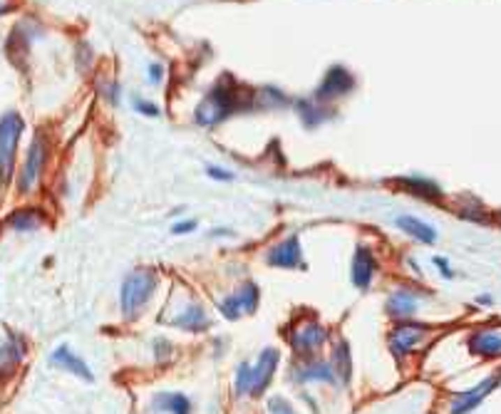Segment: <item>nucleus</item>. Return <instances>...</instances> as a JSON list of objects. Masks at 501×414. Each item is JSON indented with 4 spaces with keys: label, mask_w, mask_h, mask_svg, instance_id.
I'll return each instance as SVG.
<instances>
[{
    "label": "nucleus",
    "mask_w": 501,
    "mask_h": 414,
    "mask_svg": "<svg viewBox=\"0 0 501 414\" xmlns=\"http://www.w3.org/2000/svg\"><path fill=\"white\" fill-rule=\"evenodd\" d=\"M239 114H256L253 89L244 87L231 75H221L199 100L194 110V121L196 127L214 129Z\"/></svg>",
    "instance_id": "1"
},
{
    "label": "nucleus",
    "mask_w": 501,
    "mask_h": 414,
    "mask_svg": "<svg viewBox=\"0 0 501 414\" xmlns=\"http://www.w3.org/2000/svg\"><path fill=\"white\" fill-rule=\"evenodd\" d=\"M156 288H159V273L154 268L140 265L124 276L122 286H119V310H122L124 320H137L144 308L151 303Z\"/></svg>",
    "instance_id": "2"
},
{
    "label": "nucleus",
    "mask_w": 501,
    "mask_h": 414,
    "mask_svg": "<svg viewBox=\"0 0 501 414\" xmlns=\"http://www.w3.org/2000/svg\"><path fill=\"white\" fill-rule=\"evenodd\" d=\"M355 87H357V77L350 72V67L335 62V65H330L328 70H325V75L320 77V82L313 89L311 97H315V100L323 102V105L333 107L335 102L350 97V94L355 92Z\"/></svg>",
    "instance_id": "3"
},
{
    "label": "nucleus",
    "mask_w": 501,
    "mask_h": 414,
    "mask_svg": "<svg viewBox=\"0 0 501 414\" xmlns=\"http://www.w3.org/2000/svg\"><path fill=\"white\" fill-rule=\"evenodd\" d=\"M328 337H330L328 327L323 323L313 320V318L295 323L293 327L285 330V340H288L295 357H313V355H317V350L325 348Z\"/></svg>",
    "instance_id": "4"
},
{
    "label": "nucleus",
    "mask_w": 501,
    "mask_h": 414,
    "mask_svg": "<svg viewBox=\"0 0 501 414\" xmlns=\"http://www.w3.org/2000/svg\"><path fill=\"white\" fill-rule=\"evenodd\" d=\"M22 132H25V119L17 112L10 110L0 117V184H6L13 177Z\"/></svg>",
    "instance_id": "5"
},
{
    "label": "nucleus",
    "mask_w": 501,
    "mask_h": 414,
    "mask_svg": "<svg viewBox=\"0 0 501 414\" xmlns=\"http://www.w3.org/2000/svg\"><path fill=\"white\" fill-rule=\"evenodd\" d=\"M427 335H429L427 323H417L414 318L412 320H400L387 332V350H390V355L395 360H405L427 340Z\"/></svg>",
    "instance_id": "6"
},
{
    "label": "nucleus",
    "mask_w": 501,
    "mask_h": 414,
    "mask_svg": "<svg viewBox=\"0 0 501 414\" xmlns=\"http://www.w3.org/2000/svg\"><path fill=\"white\" fill-rule=\"evenodd\" d=\"M288 377L295 385H311V382H317V385H338L333 362L317 357V355H313V357H295L288 370Z\"/></svg>",
    "instance_id": "7"
},
{
    "label": "nucleus",
    "mask_w": 501,
    "mask_h": 414,
    "mask_svg": "<svg viewBox=\"0 0 501 414\" xmlns=\"http://www.w3.org/2000/svg\"><path fill=\"white\" fill-rule=\"evenodd\" d=\"M47 164V139L43 134H35V139L30 142L28 151H25V161H22L20 177H17V191L30 193L40 184Z\"/></svg>",
    "instance_id": "8"
},
{
    "label": "nucleus",
    "mask_w": 501,
    "mask_h": 414,
    "mask_svg": "<svg viewBox=\"0 0 501 414\" xmlns=\"http://www.w3.org/2000/svg\"><path fill=\"white\" fill-rule=\"evenodd\" d=\"M422 290L412 286H397L395 290H390V295L384 298V315L390 318L392 323H400V320H412L414 315L419 313L422 308Z\"/></svg>",
    "instance_id": "9"
},
{
    "label": "nucleus",
    "mask_w": 501,
    "mask_h": 414,
    "mask_svg": "<svg viewBox=\"0 0 501 414\" xmlns=\"http://www.w3.org/2000/svg\"><path fill=\"white\" fill-rule=\"evenodd\" d=\"M271 268H283V271H303L306 268V256H303V246L301 238L290 233V236L281 238L271 246V249L263 253Z\"/></svg>",
    "instance_id": "10"
},
{
    "label": "nucleus",
    "mask_w": 501,
    "mask_h": 414,
    "mask_svg": "<svg viewBox=\"0 0 501 414\" xmlns=\"http://www.w3.org/2000/svg\"><path fill=\"white\" fill-rule=\"evenodd\" d=\"M499 387H501L499 372L484 377L481 382H477V385L469 387V390H462V392H457L449 399V414H472L474 409L481 407V404L486 402V397H489L494 390H499Z\"/></svg>",
    "instance_id": "11"
},
{
    "label": "nucleus",
    "mask_w": 501,
    "mask_h": 414,
    "mask_svg": "<svg viewBox=\"0 0 501 414\" xmlns=\"http://www.w3.org/2000/svg\"><path fill=\"white\" fill-rule=\"evenodd\" d=\"M380 271V258L368 243H357L350 260V281L360 293H368Z\"/></svg>",
    "instance_id": "12"
},
{
    "label": "nucleus",
    "mask_w": 501,
    "mask_h": 414,
    "mask_svg": "<svg viewBox=\"0 0 501 414\" xmlns=\"http://www.w3.org/2000/svg\"><path fill=\"white\" fill-rule=\"evenodd\" d=\"M281 364V350L278 348H263L258 353V360L253 362V385H250V397L258 399L268 392L276 370Z\"/></svg>",
    "instance_id": "13"
},
{
    "label": "nucleus",
    "mask_w": 501,
    "mask_h": 414,
    "mask_svg": "<svg viewBox=\"0 0 501 414\" xmlns=\"http://www.w3.org/2000/svg\"><path fill=\"white\" fill-rule=\"evenodd\" d=\"M290 110L298 114V119H301V124L306 129L323 127L325 121L338 117V110H335V107L323 105V102H317L315 97H298V100H293V107H290Z\"/></svg>",
    "instance_id": "14"
},
{
    "label": "nucleus",
    "mask_w": 501,
    "mask_h": 414,
    "mask_svg": "<svg viewBox=\"0 0 501 414\" xmlns=\"http://www.w3.org/2000/svg\"><path fill=\"white\" fill-rule=\"evenodd\" d=\"M397 186L405 193L414 196L419 201H427V204H437V201L444 199V188L442 184H437L432 177H422V174H410V177H400L397 179Z\"/></svg>",
    "instance_id": "15"
},
{
    "label": "nucleus",
    "mask_w": 501,
    "mask_h": 414,
    "mask_svg": "<svg viewBox=\"0 0 501 414\" xmlns=\"http://www.w3.org/2000/svg\"><path fill=\"white\" fill-rule=\"evenodd\" d=\"M467 348L474 357H481V360L501 357V330H496V327L474 330L472 335L467 337Z\"/></svg>",
    "instance_id": "16"
},
{
    "label": "nucleus",
    "mask_w": 501,
    "mask_h": 414,
    "mask_svg": "<svg viewBox=\"0 0 501 414\" xmlns=\"http://www.w3.org/2000/svg\"><path fill=\"white\" fill-rule=\"evenodd\" d=\"M169 323H172L174 327H179V330L191 332V335H201V332H207L209 327H211V318H209L207 308L201 303H196V300H191L184 310H179Z\"/></svg>",
    "instance_id": "17"
},
{
    "label": "nucleus",
    "mask_w": 501,
    "mask_h": 414,
    "mask_svg": "<svg viewBox=\"0 0 501 414\" xmlns=\"http://www.w3.org/2000/svg\"><path fill=\"white\" fill-rule=\"evenodd\" d=\"M50 362L55 364V367H60V370L75 375L77 380L95 382V372L89 370V364L84 362V357H80V355L73 353V348H70V345H60V348L52 350Z\"/></svg>",
    "instance_id": "18"
},
{
    "label": "nucleus",
    "mask_w": 501,
    "mask_h": 414,
    "mask_svg": "<svg viewBox=\"0 0 501 414\" xmlns=\"http://www.w3.org/2000/svg\"><path fill=\"white\" fill-rule=\"evenodd\" d=\"M397 228H400L405 236H410L412 241L417 243H424V246H435L437 238H440V233H437V228L432 226V223L422 221V219H417V216H397L395 221Z\"/></svg>",
    "instance_id": "19"
},
{
    "label": "nucleus",
    "mask_w": 501,
    "mask_h": 414,
    "mask_svg": "<svg viewBox=\"0 0 501 414\" xmlns=\"http://www.w3.org/2000/svg\"><path fill=\"white\" fill-rule=\"evenodd\" d=\"M253 102H256V112H276L293 107V100L283 89L273 87V84H263V87L253 89Z\"/></svg>",
    "instance_id": "20"
},
{
    "label": "nucleus",
    "mask_w": 501,
    "mask_h": 414,
    "mask_svg": "<svg viewBox=\"0 0 501 414\" xmlns=\"http://www.w3.org/2000/svg\"><path fill=\"white\" fill-rule=\"evenodd\" d=\"M151 412L156 414H191L194 404L184 392H159L151 397Z\"/></svg>",
    "instance_id": "21"
},
{
    "label": "nucleus",
    "mask_w": 501,
    "mask_h": 414,
    "mask_svg": "<svg viewBox=\"0 0 501 414\" xmlns=\"http://www.w3.org/2000/svg\"><path fill=\"white\" fill-rule=\"evenodd\" d=\"M330 362L335 367V377H338V385L347 387L352 380V353H350V343L338 337L333 345V355H330Z\"/></svg>",
    "instance_id": "22"
},
{
    "label": "nucleus",
    "mask_w": 501,
    "mask_h": 414,
    "mask_svg": "<svg viewBox=\"0 0 501 414\" xmlns=\"http://www.w3.org/2000/svg\"><path fill=\"white\" fill-rule=\"evenodd\" d=\"M22 357H25V343H22V337L8 332L6 340H0V375L10 372L15 364L22 362Z\"/></svg>",
    "instance_id": "23"
},
{
    "label": "nucleus",
    "mask_w": 501,
    "mask_h": 414,
    "mask_svg": "<svg viewBox=\"0 0 501 414\" xmlns=\"http://www.w3.org/2000/svg\"><path fill=\"white\" fill-rule=\"evenodd\" d=\"M236 300H239V308L244 315H256L258 305H261V288L253 281H244L239 288L234 290Z\"/></svg>",
    "instance_id": "24"
},
{
    "label": "nucleus",
    "mask_w": 501,
    "mask_h": 414,
    "mask_svg": "<svg viewBox=\"0 0 501 414\" xmlns=\"http://www.w3.org/2000/svg\"><path fill=\"white\" fill-rule=\"evenodd\" d=\"M43 219L45 214L40 209H20L8 216V226H13L15 231H35L43 226Z\"/></svg>",
    "instance_id": "25"
},
{
    "label": "nucleus",
    "mask_w": 501,
    "mask_h": 414,
    "mask_svg": "<svg viewBox=\"0 0 501 414\" xmlns=\"http://www.w3.org/2000/svg\"><path fill=\"white\" fill-rule=\"evenodd\" d=\"M250 385H253V362H239L234 377V394L236 397H250Z\"/></svg>",
    "instance_id": "26"
},
{
    "label": "nucleus",
    "mask_w": 501,
    "mask_h": 414,
    "mask_svg": "<svg viewBox=\"0 0 501 414\" xmlns=\"http://www.w3.org/2000/svg\"><path fill=\"white\" fill-rule=\"evenodd\" d=\"M97 92H100L102 100L112 107H117L119 100H122V84H119V80H114V77H100Z\"/></svg>",
    "instance_id": "27"
},
{
    "label": "nucleus",
    "mask_w": 501,
    "mask_h": 414,
    "mask_svg": "<svg viewBox=\"0 0 501 414\" xmlns=\"http://www.w3.org/2000/svg\"><path fill=\"white\" fill-rule=\"evenodd\" d=\"M151 353H154L156 364H167V362H172L177 348H174V343L169 340V337H154V343H151Z\"/></svg>",
    "instance_id": "28"
},
{
    "label": "nucleus",
    "mask_w": 501,
    "mask_h": 414,
    "mask_svg": "<svg viewBox=\"0 0 501 414\" xmlns=\"http://www.w3.org/2000/svg\"><path fill=\"white\" fill-rule=\"evenodd\" d=\"M216 308H218V313H221L223 318H226V320H231V323H234V320H239L241 315H244V313H241V308H239V300H236V295H234V293L223 295V300H218V305H216Z\"/></svg>",
    "instance_id": "29"
},
{
    "label": "nucleus",
    "mask_w": 501,
    "mask_h": 414,
    "mask_svg": "<svg viewBox=\"0 0 501 414\" xmlns=\"http://www.w3.org/2000/svg\"><path fill=\"white\" fill-rule=\"evenodd\" d=\"M132 110L137 112V114L147 117V119H156V117H162V107L154 105L151 100H142V97H132Z\"/></svg>",
    "instance_id": "30"
},
{
    "label": "nucleus",
    "mask_w": 501,
    "mask_h": 414,
    "mask_svg": "<svg viewBox=\"0 0 501 414\" xmlns=\"http://www.w3.org/2000/svg\"><path fill=\"white\" fill-rule=\"evenodd\" d=\"M266 409H268V414H298L293 404H290L285 397H281V394H273V397H268Z\"/></svg>",
    "instance_id": "31"
},
{
    "label": "nucleus",
    "mask_w": 501,
    "mask_h": 414,
    "mask_svg": "<svg viewBox=\"0 0 501 414\" xmlns=\"http://www.w3.org/2000/svg\"><path fill=\"white\" fill-rule=\"evenodd\" d=\"M432 265L440 271V276L444 278V281H454V268H451L449 258H444V256H435V258H432Z\"/></svg>",
    "instance_id": "32"
},
{
    "label": "nucleus",
    "mask_w": 501,
    "mask_h": 414,
    "mask_svg": "<svg viewBox=\"0 0 501 414\" xmlns=\"http://www.w3.org/2000/svg\"><path fill=\"white\" fill-rule=\"evenodd\" d=\"M207 177L214 179V182H223V184L234 182V172H229V169H223V166H216V164L207 166Z\"/></svg>",
    "instance_id": "33"
},
{
    "label": "nucleus",
    "mask_w": 501,
    "mask_h": 414,
    "mask_svg": "<svg viewBox=\"0 0 501 414\" xmlns=\"http://www.w3.org/2000/svg\"><path fill=\"white\" fill-rule=\"evenodd\" d=\"M196 228H199V221H194V219H181V221L172 223L174 236H189V233H194Z\"/></svg>",
    "instance_id": "34"
},
{
    "label": "nucleus",
    "mask_w": 501,
    "mask_h": 414,
    "mask_svg": "<svg viewBox=\"0 0 501 414\" xmlns=\"http://www.w3.org/2000/svg\"><path fill=\"white\" fill-rule=\"evenodd\" d=\"M77 65L80 70H89V67H92V47H89L87 43L77 45Z\"/></svg>",
    "instance_id": "35"
},
{
    "label": "nucleus",
    "mask_w": 501,
    "mask_h": 414,
    "mask_svg": "<svg viewBox=\"0 0 501 414\" xmlns=\"http://www.w3.org/2000/svg\"><path fill=\"white\" fill-rule=\"evenodd\" d=\"M147 80H149L151 84H162V80H164L162 62H149V65H147Z\"/></svg>",
    "instance_id": "36"
},
{
    "label": "nucleus",
    "mask_w": 501,
    "mask_h": 414,
    "mask_svg": "<svg viewBox=\"0 0 501 414\" xmlns=\"http://www.w3.org/2000/svg\"><path fill=\"white\" fill-rule=\"evenodd\" d=\"M226 236H236V231L234 228H229V226H216V228H211L209 231V238H226Z\"/></svg>",
    "instance_id": "37"
},
{
    "label": "nucleus",
    "mask_w": 501,
    "mask_h": 414,
    "mask_svg": "<svg viewBox=\"0 0 501 414\" xmlns=\"http://www.w3.org/2000/svg\"><path fill=\"white\" fill-rule=\"evenodd\" d=\"M477 305H486V308H491V305H494V298H491L489 293H484V295H477Z\"/></svg>",
    "instance_id": "38"
},
{
    "label": "nucleus",
    "mask_w": 501,
    "mask_h": 414,
    "mask_svg": "<svg viewBox=\"0 0 501 414\" xmlns=\"http://www.w3.org/2000/svg\"><path fill=\"white\" fill-rule=\"evenodd\" d=\"M179 214H184V206H177V209L172 211V216H179Z\"/></svg>",
    "instance_id": "39"
},
{
    "label": "nucleus",
    "mask_w": 501,
    "mask_h": 414,
    "mask_svg": "<svg viewBox=\"0 0 501 414\" xmlns=\"http://www.w3.org/2000/svg\"><path fill=\"white\" fill-rule=\"evenodd\" d=\"M6 10H8V8L3 6V3H0V15H3V13H6Z\"/></svg>",
    "instance_id": "40"
}]
</instances>
